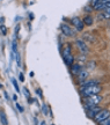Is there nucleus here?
<instances>
[{"label": "nucleus", "instance_id": "2eb2a0df", "mask_svg": "<svg viewBox=\"0 0 110 125\" xmlns=\"http://www.w3.org/2000/svg\"><path fill=\"white\" fill-rule=\"evenodd\" d=\"M78 60H79V62H78V64H79V65H81V66H84V64L86 62V57H85V56H80L79 58H78Z\"/></svg>", "mask_w": 110, "mask_h": 125}, {"label": "nucleus", "instance_id": "a211bd4d", "mask_svg": "<svg viewBox=\"0 0 110 125\" xmlns=\"http://www.w3.org/2000/svg\"><path fill=\"white\" fill-rule=\"evenodd\" d=\"M12 82H13V85H14V88H15V90L18 92V93H20V88H19V85H18V82H16V80L15 79H12Z\"/></svg>", "mask_w": 110, "mask_h": 125}, {"label": "nucleus", "instance_id": "6e6552de", "mask_svg": "<svg viewBox=\"0 0 110 125\" xmlns=\"http://www.w3.org/2000/svg\"><path fill=\"white\" fill-rule=\"evenodd\" d=\"M100 110H101V108L99 107V105H95V107L89 108L88 110H86V111H87V116L89 117V118H94V117H95V115H96Z\"/></svg>", "mask_w": 110, "mask_h": 125}, {"label": "nucleus", "instance_id": "6ab92c4d", "mask_svg": "<svg viewBox=\"0 0 110 125\" xmlns=\"http://www.w3.org/2000/svg\"><path fill=\"white\" fill-rule=\"evenodd\" d=\"M48 111H49V109H48V107H46V104H43L42 105V112H43V115H48Z\"/></svg>", "mask_w": 110, "mask_h": 125}, {"label": "nucleus", "instance_id": "2f4dec72", "mask_svg": "<svg viewBox=\"0 0 110 125\" xmlns=\"http://www.w3.org/2000/svg\"><path fill=\"white\" fill-rule=\"evenodd\" d=\"M34 122H35V124H38V121H37L36 118H34Z\"/></svg>", "mask_w": 110, "mask_h": 125}, {"label": "nucleus", "instance_id": "4468645a", "mask_svg": "<svg viewBox=\"0 0 110 125\" xmlns=\"http://www.w3.org/2000/svg\"><path fill=\"white\" fill-rule=\"evenodd\" d=\"M95 83H99V81H96V80H89V81H87V82H82L81 83V87H86V86H90V85H95Z\"/></svg>", "mask_w": 110, "mask_h": 125}, {"label": "nucleus", "instance_id": "7c9ffc66", "mask_svg": "<svg viewBox=\"0 0 110 125\" xmlns=\"http://www.w3.org/2000/svg\"><path fill=\"white\" fill-rule=\"evenodd\" d=\"M106 7H110V1H109V2H107V4H106Z\"/></svg>", "mask_w": 110, "mask_h": 125}, {"label": "nucleus", "instance_id": "9b49d317", "mask_svg": "<svg viewBox=\"0 0 110 125\" xmlns=\"http://www.w3.org/2000/svg\"><path fill=\"white\" fill-rule=\"evenodd\" d=\"M0 123L4 125L8 124V121H7V117H6V114H5L2 110H0Z\"/></svg>", "mask_w": 110, "mask_h": 125}, {"label": "nucleus", "instance_id": "423d86ee", "mask_svg": "<svg viewBox=\"0 0 110 125\" xmlns=\"http://www.w3.org/2000/svg\"><path fill=\"white\" fill-rule=\"evenodd\" d=\"M62 31H63V34H65L66 36H70V37H74L75 36V31L68 24H66V23H63L62 24Z\"/></svg>", "mask_w": 110, "mask_h": 125}, {"label": "nucleus", "instance_id": "20e7f679", "mask_svg": "<svg viewBox=\"0 0 110 125\" xmlns=\"http://www.w3.org/2000/svg\"><path fill=\"white\" fill-rule=\"evenodd\" d=\"M109 116H110V111H109V110H107V109H101V110H100V111L95 115V117H94V121L100 124L102 121H104V119H106V118H108Z\"/></svg>", "mask_w": 110, "mask_h": 125}, {"label": "nucleus", "instance_id": "cd10ccee", "mask_svg": "<svg viewBox=\"0 0 110 125\" xmlns=\"http://www.w3.org/2000/svg\"><path fill=\"white\" fill-rule=\"evenodd\" d=\"M16 60H18V65L20 66V54H16Z\"/></svg>", "mask_w": 110, "mask_h": 125}, {"label": "nucleus", "instance_id": "ddd939ff", "mask_svg": "<svg viewBox=\"0 0 110 125\" xmlns=\"http://www.w3.org/2000/svg\"><path fill=\"white\" fill-rule=\"evenodd\" d=\"M82 40H86L88 42H94V36H92L90 34H84V37H82Z\"/></svg>", "mask_w": 110, "mask_h": 125}, {"label": "nucleus", "instance_id": "f03ea898", "mask_svg": "<svg viewBox=\"0 0 110 125\" xmlns=\"http://www.w3.org/2000/svg\"><path fill=\"white\" fill-rule=\"evenodd\" d=\"M102 90V87L99 83L90 86H86V87H81L80 88V95L85 97V96H89V95H94V94H99Z\"/></svg>", "mask_w": 110, "mask_h": 125}, {"label": "nucleus", "instance_id": "bb28decb", "mask_svg": "<svg viewBox=\"0 0 110 125\" xmlns=\"http://www.w3.org/2000/svg\"><path fill=\"white\" fill-rule=\"evenodd\" d=\"M16 108H18V110H20V111H23V108L21 107V105H20V104H19V103H16Z\"/></svg>", "mask_w": 110, "mask_h": 125}, {"label": "nucleus", "instance_id": "412c9836", "mask_svg": "<svg viewBox=\"0 0 110 125\" xmlns=\"http://www.w3.org/2000/svg\"><path fill=\"white\" fill-rule=\"evenodd\" d=\"M0 30H1V32H2L4 35H6V34H7V28L5 27V26H1V27H0Z\"/></svg>", "mask_w": 110, "mask_h": 125}, {"label": "nucleus", "instance_id": "aec40b11", "mask_svg": "<svg viewBox=\"0 0 110 125\" xmlns=\"http://www.w3.org/2000/svg\"><path fill=\"white\" fill-rule=\"evenodd\" d=\"M100 124H102V125H110V116L108 117V118H106L104 121H102Z\"/></svg>", "mask_w": 110, "mask_h": 125}, {"label": "nucleus", "instance_id": "c756f323", "mask_svg": "<svg viewBox=\"0 0 110 125\" xmlns=\"http://www.w3.org/2000/svg\"><path fill=\"white\" fill-rule=\"evenodd\" d=\"M4 23V18H0V24H2Z\"/></svg>", "mask_w": 110, "mask_h": 125}, {"label": "nucleus", "instance_id": "dca6fc26", "mask_svg": "<svg viewBox=\"0 0 110 125\" xmlns=\"http://www.w3.org/2000/svg\"><path fill=\"white\" fill-rule=\"evenodd\" d=\"M86 67H87L88 70H94V68H95V62H93V60L92 62H89Z\"/></svg>", "mask_w": 110, "mask_h": 125}, {"label": "nucleus", "instance_id": "39448f33", "mask_svg": "<svg viewBox=\"0 0 110 125\" xmlns=\"http://www.w3.org/2000/svg\"><path fill=\"white\" fill-rule=\"evenodd\" d=\"M75 44H77V46H78V49L80 50V52H81V53L86 54L88 52V48H87V45H86V43H85L84 40L78 38V40L75 41Z\"/></svg>", "mask_w": 110, "mask_h": 125}, {"label": "nucleus", "instance_id": "a878e982", "mask_svg": "<svg viewBox=\"0 0 110 125\" xmlns=\"http://www.w3.org/2000/svg\"><path fill=\"white\" fill-rule=\"evenodd\" d=\"M19 76H20V81H21V82H23V81H24V76H23V74H22V73H20V74H19Z\"/></svg>", "mask_w": 110, "mask_h": 125}, {"label": "nucleus", "instance_id": "0eeeda50", "mask_svg": "<svg viewBox=\"0 0 110 125\" xmlns=\"http://www.w3.org/2000/svg\"><path fill=\"white\" fill-rule=\"evenodd\" d=\"M72 23H73V26L75 27L77 31H82V30H84L85 23H84V21H82L81 19H79V18H73V19H72Z\"/></svg>", "mask_w": 110, "mask_h": 125}, {"label": "nucleus", "instance_id": "c85d7f7f", "mask_svg": "<svg viewBox=\"0 0 110 125\" xmlns=\"http://www.w3.org/2000/svg\"><path fill=\"white\" fill-rule=\"evenodd\" d=\"M85 9H86V10H87L88 13H89V12H90V10H92V8H90V7H86V8H85Z\"/></svg>", "mask_w": 110, "mask_h": 125}, {"label": "nucleus", "instance_id": "1a4fd4ad", "mask_svg": "<svg viewBox=\"0 0 110 125\" xmlns=\"http://www.w3.org/2000/svg\"><path fill=\"white\" fill-rule=\"evenodd\" d=\"M88 78V72L86 71V70H81V71L79 72V74H78V81H79V83L81 85L82 82H84V80H86Z\"/></svg>", "mask_w": 110, "mask_h": 125}, {"label": "nucleus", "instance_id": "5701e85b", "mask_svg": "<svg viewBox=\"0 0 110 125\" xmlns=\"http://www.w3.org/2000/svg\"><path fill=\"white\" fill-rule=\"evenodd\" d=\"M36 94H38V96H40L41 98L43 97V94H42V90H41V88H37V89H36Z\"/></svg>", "mask_w": 110, "mask_h": 125}, {"label": "nucleus", "instance_id": "9d476101", "mask_svg": "<svg viewBox=\"0 0 110 125\" xmlns=\"http://www.w3.org/2000/svg\"><path fill=\"white\" fill-rule=\"evenodd\" d=\"M70 67H71V72H72V74H74V75H78V74H79V72L82 70V66L79 65V64H72Z\"/></svg>", "mask_w": 110, "mask_h": 125}, {"label": "nucleus", "instance_id": "f8f14e48", "mask_svg": "<svg viewBox=\"0 0 110 125\" xmlns=\"http://www.w3.org/2000/svg\"><path fill=\"white\" fill-rule=\"evenodd\" d=\"M82 21H84V23L86 24V26H92L93 22H94V20H93V18L90 16V15H87V16H85Z\"/></svg>", "mask_w": 110, "mask_h": 125}, {"label": "nucleus", "instance_id": "4be33fe9", "mask_svg": "<svg viewBox=\"0 0 110 125\" xmlns=\"http://www.w3.org/2000/svg\"><path fill=\"white\" fill-rule=\"evenodd\" d=\"M99 2H100V0H92V1H90V6H92V7H94V6H95V5H97Z\"/></svg>", "mask_w": 110, "mask_h": 125}, {"label": "nucleus", "instance_id": "f3484780", "mask_svg": "<svg viewBox=\"0 0 110 125\" xmlns=\"http://www.w3.org/2000/svg\"><path fill=\"white\" fill-rule=\"evenodd\" d=\"M12 48H13V53H16L18 52V44H16V41H13V43H12Z\"/></svg>", "mask_w": 110, "mask_h": 125}, {"label": "nucleus", "instance_id": "393cba45", "mask_svg": "<svg viewBox=\"0 0 110 125\" xmlns=\"http://www.w3.org/2000/svg\"><path fill=\"white\" fill-rule=\"evenodd\" d=\"M23 92H24V95H26V97H27V98H29L30 94H29V92L27 90V88H24V89H23Z\"/></svg>", "mask_w": 110, "mask_h": 125}, {"label": "nucleus", "instance_id": "f257e3e1", "mask_svg": "<svg viewBox=\"0 0 110 125\" xmlns=\"http://www.w3.org/2000/svg\"><path fill=\"white\" fill-rule=\"evenodd\" d=\"M84 98V108L86 110H88L89 108L99 105L102 102V96L99 94H94V95H89V96H85Z\"/></svg>", "mask_w": 110, "mask_h": 125}, {"label": "nucleus", "instance_id": "7ed1b4c3", "mask_svg": "<svg viewBox=\"0 0 110 125\" xmlns=\"http://www.w3.org/2000/svg\"><path fill=\"white\" fill-rule=\"evenodd\" d=\"M63 58H64V62L67 66H71L73 62H74V57L72 56V50H71V46L68 44L64 48V51H63Z\"/></svg>", "mask_w": 110, "mask_h": 125}, {"label": "nucleus", "instance_id": "b1692460", "mask_svg": "<svg viewBox=\"0 0 110 125\" xmlns=\"http://www.w3.org/2000/svg\"><path fill=\"white\" fill-rule=\"evenodd\" d=\"M102 12H103V13H107V14H109V15H110V7H106V8L103 9Z\"/></svg>", "mask_w": 110, "mask_h": 125}]
</instances>
